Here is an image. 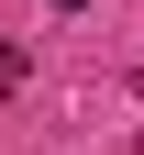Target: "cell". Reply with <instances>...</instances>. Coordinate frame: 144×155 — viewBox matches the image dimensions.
<instances>
[{
  "label": "cell",
  "instance_id": "7a4b0ae2",
  "mask_svg": "<svg viewBox=\"0 0 144 155\" xmlns=\"http://www.w3.org/2000/svg\"><path fill=\"white\" fill-rule=\"evenodd\" d=\"M55 11H89V0H55Z\"/></svg>",
  "mask_w": 144,
  "mask_h": 155
},
{
  "label": "cell",
  "instance_id": "6da1fadb",
  "mask_svg": "<svg viewBox=\"0 0 144 155\" xmlns=\"http://www.w3.org/2000/svg\"><path fill=\"white\" fill-rule=\"evenodd\" d=\"M22 78H33V55L11 45V33H0V100H11V89H22Z\"/></svg>",
  "mask_w": 144,
  "mask_h": 155
}]
</instances>
